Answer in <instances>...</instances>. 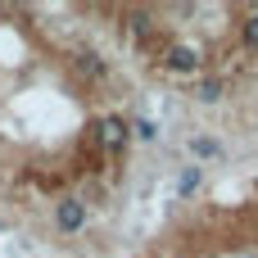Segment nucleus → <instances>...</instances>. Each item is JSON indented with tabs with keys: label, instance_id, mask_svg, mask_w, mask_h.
<instances>
[{
	"label": "nucleus",
	"instance_id": "39448f33",
	"mask_svg": "<svg viewBox=\"0 0 258 258\" xmlns=\"http://www.w3.org/2000/svg\"><path fill=\"white\" fill-rule=\"evenodd\" d=\"M77 68H82L91 82H104V77H109V63H104L95 50H77Z\"/></svg>",
	"mask_w": 258,
	"mask_h": 258
},
{
	"label": "nucleus",
	"instance_id": "6e6552de",
	"mask_svg": "<svg viewBox=\"0 0 258 258\" xmlns=\"http://www.w3.org/2000/svg\"><path fill=\"white\" fill-rule=\"evenodd\" d=\"M240 32H245V45H249V50H258V14H249V18L240 23Z\"/></svg>",
	"mask_w": 258,
	"mask_h": 258
},
{
	"label": "nucleus",
	"instance_id": "7ed1b4c3",
	"mask_svg": "<svg viewBox=\"0 0 258 258\" xmlns=\"http://www.w3.org/2000/svg\"><path fill=\"white\" fill-rule=\"evenodd\" d=\"M95 136H100L109 150H122V145L132 141V132H127V122H122V118H100V122H95Z\"/></svg>",
	"mask_w": 258,
	"mask_h": 258
},
{
	"label": "nucleus",
	"instance_id": "f257e3e1",
	"mask_svg": "<svg viewBox=\"0 0 258 258\" xmlns=\"http://www.w3.org/2000/svg\"><path fill=\"white\" fill-rule=\"evenodd\" d=\"M86 218H91V213H86V204H82V200H73V195L54 204V227H59L63 236H77V231H86Z\"/></svg>",
	"mask_w": 258,
	"mask_h": 258
},
{
	"label": "nucleus",
	"instance_id": "1a4fd4ad",
	"mask_svg": "<svg viewBox=\"0 0 258 258\" xmlns=\"http://www.w3.org/2000/svg\"><path fill=\"white\" fill-rule=\"evenodd\" d=\"M132 32L145 36V32H150V18H145V14H132Z\"/></svg>",
	"mask_w": 258,
	"mask_h": 258
},
{
	"label": "nucleus",
	"instance_id": "20e7f679",
	"mask_svg": "<svg viewBox=\"0 0 258 258\" xmlns=\"http://www.w3.org/2000/svg\"><path fill=\"white\" fill-rule=\"evenodd\" d=\"M227 95V82L222 77H195V100L200 104H218Z\"/></svg>",
	"mask_w": 258,
	"mask_h": 258
},
{
	"label": "nucleus",
	"instance_id": "9d476101",
	"mask_svg": "<svg viewBox=\"0 0 258 258\" xmlns=\"http://www.w3.org/2000/svg\"><path fill=\"white\" fill-rule=\"evenodd\" d=\"M136 132H141V136H145V141H154V136H159V132H154V122H150V118H141V122H136Z\"/></svg>",
	"mask_w": 258,
	"mask_h": 258
},
{
	"label": "nucleus",
	"instance_id": "0eeeda50",
	"mask_svg": "<svg viewBox=\"0 0 258 258\" xmlns=\"http://www.w3.org/2000/svg\"><path fill=\"white\" fill-rule=\"evenodd\" d=\"M190 154H195V159H222V145H218L213 136H195V141H190Z\"/></svg>",
	"mask_w": 258,
	"mask_h": 258
},
{
	"label": "nucleus",
	"instance_id": "423d86ee",
	"mask_svg": "<svg viewBox=\"0 0 258 258\" xmlns=\"http://www.w3.org/2000/svg\"><path fill=\"white\" fill-rule=\"evenodd\" d=\"M200 186H204V168H200V163H195V168H186V172L177 177V195H181V200H186V195H195Z\"/></svg>",
	"mask_w": 258,
	"mask_h": 258
},
{
	"label": "nucleus",
	"instance_id": "f03ea898",
	"mask_svg": "<svg viewBox=\"0 0 258 258\" xmlns=\"http://www.w3.org/2000/svg\"><path fill=\"white\" fill-rule=\"evenodd\" d=\"M163 63H168V73H177V77H195L204 59H200V50H195V45H172Z\"/></svg>",
	"mask_w": 258,
	"mask_h": 258
}]
</instances>
